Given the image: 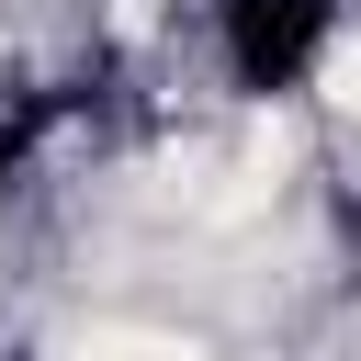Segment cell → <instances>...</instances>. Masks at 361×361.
Returning <instances> with one entry per match:
<instances>
[{
  "mask_svg": "<svg viewBox=\"0 0 361 361\" xmlns=\"http://www.w3.org/2000/svg\"><path fill=\"white\" fill-rule=\"evenodd\" d=\"M327 34H338V0H226L214 11V45H226V79L237 90H305L316 79V56H327Z\"/></svg>",
  "mask_w": 361,
  "mask_h": 361,
  "instance_id": "6da1fadb",
  "label": "cell"
}]
</instances>
